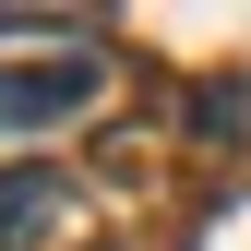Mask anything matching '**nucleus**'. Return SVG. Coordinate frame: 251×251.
<instances>
[{"label": "nucleus", "instance_id": "1", "mask_svg": "<svg viewBox=\"0 0 251 251\" xmlns=\"http://www.w3.org/2000/svg\"><path fill=\"white\" fill-rule=\"evenodd\" d=\"M96 96H108V72H96V48H84V36L12 48V60H0V144H48V132H72Z\"/></svg>", "mask_w": 251, "mask_h": 251}, {"label": "nucleus", "instance_id": "2", "mask_svg": "<svg viewBox=\"0 0 251 251\" xmlns=\"http://www.w3.org/2000/svg\"><path fill=\"white\" fill-rule=\"evenodd\" d=\"M72 203H84V179L60 155H0V251H48L72 227Z\"/></svg>", "mask_w": 251, "mask_h": 251}]
</instances>
